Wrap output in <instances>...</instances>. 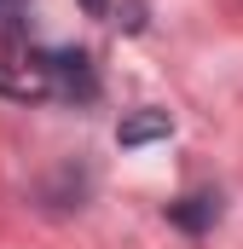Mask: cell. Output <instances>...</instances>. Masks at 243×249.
I'll use <instances>...</instances> for the list:
<instances>
[{"instance_id": "cell-1", "label": "cell", "mask_w": 243, "mask_h": 249, "mask_svg": "<svg viewBox=\"0 0 243 249\" xmlns=\"http://www.w3.org/2000/svg\"><path fill=\"white\" fill-rule=\"evenodd\" d=\"M41 87H47V99H75V105H87V99H99V75H93V58L75 47H41Z\"/></svg>"}, {"instance_id": "cell-2", "label": "cell", "mask_w": 243, "mask_h": 249, "mask_svg": "<svg viewBox=\"0 0 243 249\" xmlns=\"http://www.w3.org/2000/svg\"><path fill=\"white\" fill-rule=\"evenodd\" d=\"M168 220L180 226L185 238H203V232H214V220H220V191H185L168 203Z\"/></svg>"}, {"instance_id": "cell-3", "label": "cell", "mask_w": 243, "mask_h": 249, "mask_svg": "<svg viewBox=\"0 0 243 249\" xmlns=\"http://www.w3.org/2000/svg\"><path fill=\"white\" fill-rule=\"evenodd\" d=\"M168 133H174V116H168V110H133V116H122L116 145H122V151H139V145L168 139Z\"/></svg>"}, {"instance_id": "cell-4", "label": "cell", "mask_w": 243, "mask_h": 249, "mask_svg": "<svg viewBox=\"0 0 243 249\" xmlns=\"http://www.w3.org/2000/svg\"><path fill=\"white\" fill-rule=\"evenodd\" d=\"M122 29H127V35H139V29H145V0H127V6H122V18H116Z\"/></svg>"}, {"instance_id": "cell-5", "label": "cell", "mask_w": 243, "mask_h": 249, "mask_svg": "<svg viewBox=\"0 0 243 249\" xmlns=\"http://www.w3.org/2000/svg\"><path fill=\"white\" fill-rule=\"evenodd\" d=\"M81 12L87 18H110V0H81Z\"/></svg>"}, {"instance_id": "cell-6", "label": "cell", "mask_w": 243, "mask_h": 249, "mask_svg": "<svg viewBox=\"0 0 243 249\" xmlns=\"http://www.w3.org/2000/svg\"><path fill=\"white\" fill-rule=\"evenodd\" d=\"M0 6H17V0H0Z\"/></svg>"}]
</instances>
